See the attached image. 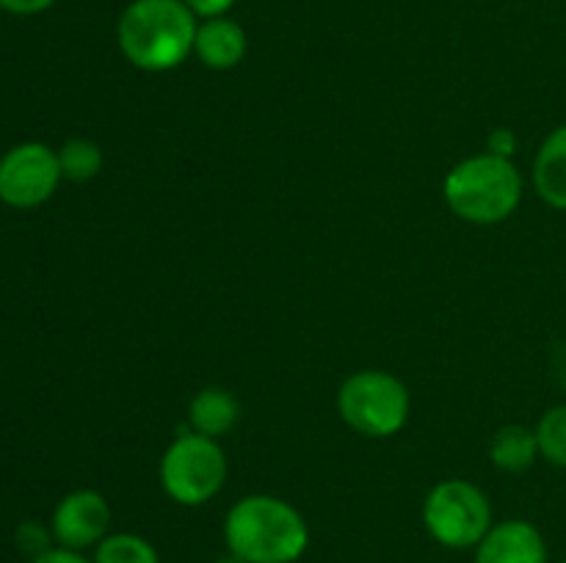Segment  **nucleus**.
Listing matches in <instances>:
<instances>
[{
	"label": "nucleus",
	"mask_w": 566,
	"mask_h": 563,
	"mask_svg": "<svg viewBox=\"0 0 566 563\" xmlns=\"http://www.w3.org/2000/svg\"><path fill=\"white\" fill-rule=\"evenodd\" d=\"M224 544L243 563H296L310 546V528L282 497L247 495L227 511Z\"/></svg>",
	"instance_id": "1"
},
{
	"label": "nucleus",
	"mask_w": 566,
	"mask_h": 563,
	"mask_svg": "<svg viewBox=\"0 0 566 563\" xmlns=\"http://www.w3.org/2000/svg\"><path fill=\"white\" fill-rule=\"evenodd\" d=\"M197 28V14L186 0H133L122 11L116 39L136 70L169 72L193 55Z\"/></svg>",
	"instance_id": "2"
},
{
	"label": "nucleus",
	"mask_w": 566,
	"mask_h": 563,
	"mask_svg": "<svg viewBox=\"0 0 566 563\" xmlns=\"http://www.w3.org/2000/svg\"><path fill=\"white\" fill-rule=\"evenodd\" d=\"M442 193L453 213L475 226L512 219L523 202V174L514 160L481 152L448 171Z\"/></svg>",
	"instance_id": "3"
},
{
	"label": "nucleus",
	"mask_w": 566,
	"mask_h": 563,
	"mask_svg": "<svg viewBox=\"0 0 566 563\" xmlns=\"http://www.w3.org/2000/svg\"><path fill=\"white\" fill-rule=\"evenodd\" d=\"M412 397L407 384L387 370H359L337 390V412L343 423L363 436L385 439L407 425Z\"/></svg>",
	"instance_id": "4"
},
{
	"label": "nucleus",
	"mask_w": 566,
	"mask_h": 563,
	"mask_svg": "<svg viewBox=\"0 0 566 563\" xmlns=\"http://www.w3.org/2000/svg\"><path fill=\"white\" fill-rule=\"evenodd\" d=\"M227 480V456L219 439L186 431L166 447L160 458V486L177 506H205Z\"/></svg>",
	"instance_id": "5"
},
{
	"label": "nucleus",
	"mask_w": 566,
	"mask_h": 563,
	"mask_svg": "<svg viewBox=\"0 0 566 563\" xmlns=\"http://www.w3.org/2000/svg\"><path fill=\"white\" fill-rule=\"evenodd\" d=\"M423 524L448 550H475L492 528L490 497L470 480H440L423 500Z\"/></svg>",
	"instance_id": "6"
},
{
	"label": "nucleus",
	"mask_w": 566,
	"mask_h": 563,
	"mask_svg": "<svg viewBox=\"0 0 566 563\" xmlns=\"http://www.w3.org/2000/svg\"><path fill=\"white\" fill-rule=\"evenodd\" d=\"M59 152L42 141L14 144L0 158V202L14 210H33L53 199L61 185Z\"/></svg>",
	"instance_id": "7"
},
{
	"label": "nucleus",
	"mask_w": 566,
	"mask_h": 563,
	"mask_svg": "<svg viewBox=\"0 0 566 563\" xmlns=\"http://www.w3.org/2000/svg\"><path fill=\"white\" fill-rule=\"evenodd\" d=\"M55 546L83 552L97 546L111 530V506L99 491L75 489L59 500L50 517Z\"/></svg>",
	"instance_id": "8"
},
{
	"label": "nucleus",
	"mask_w": 566,
	"mask_h": 563,
	"mask_svg": "<svg viewBox=\"0 0 566 563\" xmlns=\"http://www.w3.org/2000/svg\"><path fill=\"white\" fill-rule=\"evenodd\" d=\"M473 563H551L547 541L536 524L506 519L492 524L475 546Z\"/></svg>",
	"instance_id": "9"
},
{
	"label": "nucleus",
	"mask_w": 566,
	"mask_h": 563,
	"mask_svg": "<svg viewBox=\"0 0 566 563\" xmlns=\"http://www.w3.org/2000/svg\"><path fill=\"white\" fill-rule=\"evenodd\" d=\"M193 55H197L208 70H232V66L241 64L243 55H247V31L241 28V22L230 20V17L202 20L197 28Z\"/></svg>",
	"instance_id": "10"
},
{
	"label": "nucleus",
	"mask_w": 566,
	"mask_h": 563,
	"mask_svg": "<svg viewBox=\"0 0 566 563\" xmlns=\"http://www.w3.org/2000/svg\"><path fill=\"white\" fill-rule=\"evenodd\" d=\"M534 188L542 202L566 210V125L542 141L534 158Z\"/></svg>",
	"instance_id": "11"
},
{
	"label": "nucleus",
	"mask_w": 566,
	"mask_h": 563,
	"mask_svg": "<svg viewBox=\"0 0 566 563\" xmlns=\"http://www.w3.org/2000/svg\"><path fill=\"white\" fill-rule=\"evenodd\" d=\"M238 419H241V406H238L235 395L221 390V386H205L188 403V425H191V431L210 436V439L230 434Z\"/></svg>",
	"instance_id": "12"
},
{
	"label": "nucleus",
	"mask_w": 566,
	"mask_h": 563,
	"mask_svg": "<svg viewBox=\"0 0 566 563\" xmlns=\"http://www.w3.org/2000/svg\"><path fill=\"white\" fill-rule=\"evenodd\" d=\"M490 458L501 472H525L539 458L536 431L528 425H503L490 445Z\"/></svg>",
	"instance_id": "13"
},
{
	"label": "nucleus",
	"mask_w": 566,
	"mask_h": 563,
	"mask_svg": "<svg viewBox=\"0 0 566 563\" xmlns=\"http://www.w3.org/2000/svg\"><path fill=\"white\" fill-rule=\"evenodd\" d=\"M55 152H59L61 177L66 182H92L103 171L105 155L92 138H70Z\"/></svg>",
	"instance_id": "14"
},
{
	"label": "nucleus",
	"mask_w": 566,
	"mask_h": 563,
	"mask_svg": "<svg viewBox=\"0 0 566 563\" xmlns=\"http://www.w3.org/2000/svg\"><path fill=\"white\" fill-rule=\"evenodd\" d=\"M92 563H160V555L144 535L108 533L94 546Z\"/></svg>",
	"instance_id": "15"
},
{
	"label": "nucleus",
	"mask_w": 566,
	"mask_h": 563,
	"mask_svg": "<svg viewBox=\"0 0 566 563\" xmlns=\"http://www.w3.org/2000/svg\"><path fill=\"white\" fill-rule=\"evenodd\" d=\"M534 431L539 442V456L553 467L566 469V403L547 408Z\"/></svg>",
	"instance_id": "16"
},
{
	"label": "nucleus",
	"mask_w": 566,
	"mask_h": 563,
	"mask_svg": "<svg viewBox=\"0 0 566 563\" xmlns=\"http://www.w3.org/2000/svg\"><path fill=\"white\" fill-rule=\"evenodd\" d=\"M14 544H17V550L28 557V561H33V557H39V555H44L48 550H53L55 539H53V530L44 528L42 522H22L14 533Z\"/></svg>",
	"instance_id": "17"
},
{
	"label": "nucleus",
	"mask_w": 566,
	"mask_h": 563,
	"mask_svg": "<svg viewBox=\"0 0 566 563\" xmlns=\"http://www.w3.org/2000/svg\"><path fill=\"white\" fill-rule=\"evenodd\" d=\"M486 152L512 160L514 152H517V132L512 127H495L486 138Z\"/></svg>",
	"instance_id": "18"
},
{
	"label": "nucleus",
	"mask_w": 566,
	"mask_h": 563,
	"mask_svg": "<svg viewBox=\"0 0 566 563\" xmlns=\"http://www.w3.org/2000/svg\"><path fill=\"white\" fill-rule=\"evenodd\" d=\"M186 6L199 20H213V17H227L235 0H186Z\"/></svg>",
	"instance_id": "19"
},
{
	"label": "nucleus",
	"mask_w": 566,
	"mask_h": 563,
	"mask_svg": "<svg viewBox=\"0 0 566 563\" xmlns=\"http://www.w3.org/2000/svg\"><path fill=\"white\" fill-rule=\"evenodd\" d=\"M55 6V0H0V9L17 17H33Z\"/></svg>",
	"instance_id": "20"
},
{
	"label": "nucleus",
	"mask_w": 566,
	"mask_h": 563,
	"mask_svg": "<svg viewBox=\"0 0 566 563\" xmlns=\"http://www.w3.org/2000/svg\"><path fill=\"white\" fill-rule=\"evenodd\" d=\"M28 563H92V557H86L83 552L66 550V546H53V550H48L44 555L33 557Z\"/></svg>",
	"instance_id": "21"
},
{
	"label": "nucleus",
	"mask_w": 566,
	"mask_h": 563,
	"mask_svg": "<svg viewBox=\"0 0 566 563\" xmlns=\"http://www.w3.org/2000/svg\"><path fill=\"white\" fill-rule=\"evenodd\" d=\"M216 563H243V561L238 555H232V552H227V555H221Z\"/></svg>",
	"instance_id": "22"
},
{
	"label": "nucleus",
	"mask_w": 566,
	"mask_h": 563,
	"mask_svg": "<svg viewBox=\"0 0 566 563\" xmlns=\"http://www.w3.org/2000/svg\"><path fill=\"white\" fill-rule=\"evenodd\" d=\"M562 563H566V561H562Z\"/></svg>",
	"instance_id": "23"
}]
</instances>
